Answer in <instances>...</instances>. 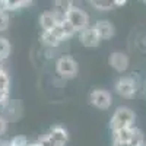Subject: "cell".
Listing matches in <instances>:
<instances>
[{
	"mask_svg": "<svg viewBox=\"0 0 146 146\" xmlns=\"http://www.w3.org/2000/svg\"><path fill=\"white\" fill-rule=\"evenodd\" d=\"M12 53V45H10V41L5 36H0V63L6 60Z\"/></svg>",
	"mask_w": 146,
	"mask_h": 146,
	"instance_id": "14",
	"label": "cell"
},
{
	"mask_svg": "<svg viewBox=\"0 0 146 146\" xmlns=\"http://www.w3.org/2000/svg\"><path fill=\"white\" fill-rule=\"evenodd\" d=\"M135 127H127V129H121L117 131H113V145H124V143H130L133 135H135Z\"/></svg>",
	"mask_w": 146,
	"mask_h": 146,
	"instance_id": "12",
	"label": "cell"
},
{
	"mask_svg": "<svg viewBox=\"0 0 146 146\" xmlns=\"http://www.w3.org/2000/svg\"><path fill=\"white\" fill-rule=\"evenodd\" d=\"M40 25H41L42 32L53 31V29L58 25V21H57V18L54 16L53 10H45V12H42L41 16H40Z\"/></svg>",
	"mask_w": 146,
	"mask_h": 146,
	"instance_id": "11",
	"label": "cell"
},
{
	"mask_svg": "<svg viewBox=\"0 0 146 146\" xmlns=\"http://www.w3.org/2000/svg\"><path fill=\"white\" fill-rule=\"evenodd\" d=\"M56 73L62 79H72L78 73V63L72 56H62L56 62Z\"/></svg>",
	"mask_w": 146,
	"mask_h": 146,
	"instance_id": "2",
	"label": "cell"
},
{
	"mask_svg": "<svg viewBox=\"0 0 146 146\" xmlns=\"http://www.w3.org/2000/svg\"><path fill=\"white\" fill-rule=\"evenodd\" d=\"M91 104L98 110H108L113 104V96L107 89H94L89 95Z\"/></svg>",
	"mask_w": 146,
	"mask_h": 146,
	"instance_id": "4",
	"label": "cell"
},
{
	"mask_svg": "<svg viewBox=\"0 0 146 146\" xmlns=\"http://www.w3.org/2000/svg\"><path fill=\"white\" fill-rule=\"evenodd\" d=\"M36 142H38V145H40V146H56V145L53 143V140H51L50 137H48V135H44L41 139H38Z\"/></svg>",
	"mask_w": 146,
	"mask_h": 146,
	"instance_id": "20",
	"label": "cell"
},
{
	"mask_svg": "<svg viewBox=\"0 0 146 146\" xmlns=\"http://www.w3.org/2000/svg\"><path fill=\"white\" fill-rule=\"evenodd\" d=\"M113 3H114V7H121V6L126 5L124 0H113Z\"/></svg>",
	"mask_w": 146,
	"mask_h": 146,
	"instance_id": "22",
	"label": "cell"
},
{
	"mask_svg": "<svg viewBox=\"0 0 146 146\" xmlns=\"http://www.w3.org/2000/svg\"><path fill=\"white\" fill-rule=\"evenodd\" d=\"M0 12H6V9H5V0H0Z\"/></svg>",
	"mask_w": 146,
	"mask_h": 146,
	"instance_id": "24",
	"label": "cell"
},
{
	"mask_svg": "<svg viewBox=\"0 0 146 146\" xmlns=\"http://www.w3.org/2000/svg\"><path fill=\"white\" fill-rule=\"evenodd\" d=\"M73 7V2H69V0H58V2H54L53 6V13L57 18L58 22H62L67 18V13L70 12V9Z\"/></svg>",
	"mask_w": 146,
	"mask_h": 146,
	"instance_id": "10",
	"label": "cell"
},
{
	"mask_svg": "<svg viewBox=\"0 0 146 146\" xmlns=\"http://www.w3.org/2000/svg\"><path fill=\"white\" fill-rule=\"evenodd\" d=\"M9 143H10V146H28V145H29V140H28L25 136L18 135V136H15L13 139H10Z\"/></svg>",
	"mask_w": 146,
	"mask_h": 146,
	"instance_id": "19",
	"label": "cell"
},
{
	"mask_svg": "<svg viewBox=\"0 0 146 146\" xmlns=\"http://www.w3.org/2000/svg\"><path fill=\"white\" fill-rule=\"evenodd\" d=\"M79 41L83 47H88V48H95L98 47L101 42V38L96 34L94 25H89L86 28H83L82 31H79Z\"/></svg>",
	"mask_w": 146,
	"mask_h": 146,
	"instance_id": "6",
	"label": "cell"
},
{
	"mask_svg": "<svg viewBox=\"0 0 146 146\" xmlns=\"http://www.w3.org/2000/svg\"><path fill=\"white\" fill-rule=\"evenodd\" d=\"M6 131H7V118L0 115V137H2Z\"/></svg>",
	"mask_w": 146,
	"mask_h": 146,
	"instance_id": "21",
	"label": "cell"
},
{
	"mask_svg": "<svg viewBox=\"0 0 146 146\" xmlns=\"http://www.w3.org/2000/svg\"><path fill=\"white\" fill-rule=\"evenodd\" d=\"M66 19L72 23L73 28H75L78 32L82 31L83 28L89 27V15H88V12H85L79 6H73L70 9V12L67 13V18Z\"/></svg>",
	"mask_w": 146,
	"mask_h": 146,
	"instance_id": "3",
	"label": "cell"
},
{
	"mask_svg": "<svg viewBox=\"0 0 146 146\" xmlns=\"http://www.w3.org/2000/svg\"><path fill=\"white\" fill-rule=\"evenodd\" d=\"M142 44H145V45H146V36H143V38H142Z\"/></svg>",
	"mask_w": 146,
	"mask_h": 146,
	"instance_id": "26",
	"label": "cell"
},
{
	"mask_svg": "<svg viewBox=\"0 0 146 146\" xmlns=\"http://www.w3.org/2000/svg\"><path fill=\"white\" fill-rule=\"evenodd\" d=\"M58 25H60V28H62V32H63V35H64V38L67 40V38H70V36H73L78 31L73 28V25L67 21V19H64V21H62V22H58Z\"/></svg>",
	"mask_w": 146,
	"mask_h": 146,
	"instance_id": "15",
	"label": "cell"
},
{
	"mask_svg": "<svg viewBox=\"0 0 146 146\" xmlns=\"http://www.w3.org/2000/svg\"><path fill=\"white\" fill-rule=\"evenodd\" d=\"M0 146H10V143L5 139H0Z\"/></svg>",
	"mask_w": 146,
	"mask_h": 146,
	"instance_id": "23",
	"label": "cell"
},
{
	"mask_svg": "<svg viewBox=\"0 0 146 146\" xmlns=\"http://www.w3.org/2000/svg\"><path fill=\"white\" fill-rule=\"evenodd\" d=\"M3 72H6V70L3 69V66H2V64H0V75H2V73H3Z\"/></svg>",
	"mask_w": 146,
	"mask_h": 146,
	"instance_id": "25",
	"label": "cell"
},
{
	"mask_svg": "<svg viewBox=\"0 0 146 146\" xmlns=\"http://www.w3.org/2000/svg\"><path fill=\"white\" fill-rule=\"evenodd\" d=\"M9 22H10L9 12H0V32H3L9 28Z\"/></svg>",
	"mask_w": 146,
	"mask_h": 146,
	"instance_id": "18",
	"label": "cell"
},
{
	"mask_svg": "<svg viewBox=\"0 0 146 146\" xmlns=\"http://www.w3.org/2000/svg\"><path fill=\"white\" fill-rule=\"evenodd\" d=\"M114 89H115V92L120 96H123V98H131V96L136 94V91H137V83L135 82V79L130 78V76L120 78L115 82Z\"/></svg>",
	"mask_w": 146,
	"mask_h": 146,
	"instance_id": "5",
	"label": "cell"
},
{
	"mask_svg": "<svg viewBox=\"0 0 146 146\" xmlns=\"http://www.w3.org/2000/svg\"><path fill=\"white\" fill-rule=\"evenodd\" d=\"M94 28L98 34V36L101 38V41H107L111 40L113 36L115 35V27L113 22H110L107 19H100L94 23Z\"/></svg>",
	"mask_w": 146,
	"mask_h": 146,
	"instance_id": "8",
	"label": "cell"
},
{
	"mask_svg": "<svg viewBox=\"0 0 146 146\" xmlns=\"http://www.w3.org/2000/svg\"><path fill=\"white\" fill-rule=\"evenodd\" d=\"M108 63L115 72L118 73H123L129 69V64H130V58L126 53L123 51H114L111 53V56L108 57Z\"/></svg>",
	"mask_w": 146,
	"mask_h": 146,
	"instance_id": "7",
	"label": "cell"
},
{
	"mask_svg": "<svg viewBox=\"0 0 146 146\" xmlns=\"http://www.w3.org/2000/svg\"><path fill=\"white\" fill-rule=\"evenodd\" d=\"M41 40H42V42L48 47V48H57L60 44H62L63 41L58 38V36L53 32V31H48V32H42L41 34Z\"/></svg>",
	"mask_w": 146,
	"mask_h": 146,
	"instance_id": "13",
	"label": "cell"
},
{
	"mask_svg": "<svg viewBox=\"0 0 146 146\" xmlns=\"http://www.w3.org/2000/svg\"><path fill=\"white\" fill-rule=\"evenodd\" d=\"M48 137L53 140V143L56 146H66L67 140H69V135H67V130L62 126H54L50 131L47 133Z\"/></svg>",
	"mask_w": 146,
	"mask_h": 146,
	"instance_id": "9",
	"label": "cell"
},
{
	"mask_svg": "<svg viewBox=\"0 0 146 146\" xmlns=\"http://www.w3.org/2000/svg\"><path fill=\"white\" fill-rule=\"evenodd\" d=\"M0 92H10V79L6 72L0 75Z\"/></svg>",
	"mask_w": 146,
	"mask_h": 146,
	"instance_id": "17",
	"label": "cell"
},
{
	"mask_svg": "<svg viewBox=\"0 0 146 146\" xmlns=\"http://www.w3.org/2000/svg\"><path fill=\"white\" fill-rule=\"evenodd\" d=\"M91 6H94L95 9H98L101 12H107V10H111L114 9V3L113 2H104V0H92V2H89Z\"/></svg>",
	"mask_w": 146,
	"mask_h": 146,
	"instance_id": "16",
	"label": "cell"
},
{
	"mask_svg": "<svg viewBox=\"0 0 146 146\" xmlns=\"http://www.w3.org/2000/svg\"><path fill=\"white\" fill-rule=\"evenodd\" d=\"M135 121L136 115L129 107H118L110 120V127H111V131H117L121 129L135 127Z\"/></svg>",
	"mask_w": 146,
	"mask_h": 146,
	"instance_id": "1",
	"label": "cell"
}]
</instances>
